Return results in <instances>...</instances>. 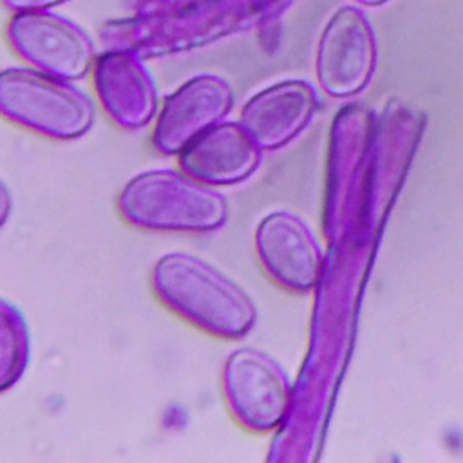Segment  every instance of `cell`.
Here are the masks:
<instances>
[{
  "label": "cell",
  "instance_id": "6da1fadb",
  "mask_svg": "<svg viewBox=\"0 0 463 463\" xmlns=\"http://www.w3.org/2000/svg\"><path fill=\"white\" fill-rule=\"evenodd\" d=\"M293 0H127L130 16L101 31L110 49L165 54L206 45L280 14Z\"/></svg>",
  "mask_w": 463,
  "mask_h": 463
},
{
  "label": "cell",
  "instance_id": "7a4b0ae2",
  "mask_svg": "<svg viewBox=\"0 0 463 463\" xmlns=\"http://www.w3.org/2000/svg\"><path fill=\"white\" fill-rule=\"evenodd\" d=\"M150 282L165 307L206 335L237 340L257 320L251 297L221 269L190 253L159 257Z\"/></svg>",
  "mask_w": 463,
  "mask_h": 463
},
{
  "label": "cell",
  "instance_id": "3957f363",
  "mask_svg": "<svg viewBox=\"0 0 463 463\" xmlns=\"http://www.w3.org/2000/svg\"><path fill=\"white\" fill-rule=\"evenodd\" d=\"M116 208L125 222L148 232L210 233L228 219L219 190L170 168L134 175L121 188Z\"/></svg>",
  "mask_w": 463,
  "mask_h": 463
},
{
  "label": "cell",
  "instance_id": "277c9868",
  "mask_svg": "<svg viewBox=\"0 0 463 463\" xmlns=\"http://www.w3.org/2000/svg\"><path fill=\"white\" fill-rule=\"evenodd\" d=\"M0 116L49 139L87 134L96 119L92 99L71 81L33 67L0 71Z\"/></svg>",
  "mask_w": 463,
  "mask_h": 463
},
{
  "label": "cell",
  "instance_id": "5b68a950",
  "mask_svg": "<svg viewBox=\"0 0 463 463\" xmlns=\"http://www.w3.org/2000/svg\"><path fill=\"white\" fill-rule=\"evenodd\" d=\"M5 38L33 69L67 81L85 78L96 60L90 36L51 11L14 13L5 25Z\"/></svg>",
  "mask_w": 463,
  "mask_h": 463
},
{
  "label": "cell",
  "instance_id": "8992f818",
  "mask_svg": "<svg viewBox=\"0 0 463 463\" xmlns=\"http://www.w3.org/2000/svg\"><path fill=\"white\" fill-rule=\"evenodd\" d=\"M222 394L233 420L250 432L275 430L289 407V382L266 353L241 347L222 367Z\"/></svg>",
  "mask_w": 463,
  "mask_h": 463
},
{
  "label": "cell",
  "instance_id": "52a82bcc",
  "mask_svg": "<svg viewBox=\"0 0 463 463\" xmlns=\"http://www.w3.org/2000/svg\"><path fill=\"white\" fill-rule=\"evenodd\" d=\"M376 42L373 27L356 7H342L322 31L317 51L320 87L335 98L360 92L373 76Z\"/></svg>",
  "mask_w": 463,
  "mask_h": 463
},
{
  "label": "cell",
  "instance_id": "ba28073f",
  "mask_svg": "<svg viewBox=\"0 0 463 463\" xmlns=\"http://www.w3.org/2000/svg\"><path fill=\"white\" fill-rule=\"evenodd\" d=\"M233 107L230 83L217 74H197L168 94L157 110L152 145L163 156H177L192 139L221 123Z\"/></svg>",
  "mask_w": 463,
  "mask_h": 463
},
{
  "label": "cell",
  "instance_id": "9c48e42d",
  "mask_svg": "<svg viewBox=\"0 0 463 463\" xmlns=\"http://www.w3.org/2000/svg\"><path fill=\"white\" fill-rule=\"evenodd\" d=\"M255 253L268 277L288 291H309L318 282V244L293 213L273 212L262 217L255 230Z\"/></svg>",
  "mask_w": 463,
  "mask_h": 463
},
{
  "label": "cell",
  "instance_id": "30bf717a",
  "mask_svg": "<svg viewBox=\"0 0 463 463\" xmlns=\"http://www.w3.org/2000/svg\"><path fill=\"white\" fill-rule=\"evenodd\" d=\"M92 80L103 110L118 127L143 128L157 116L156 83L136 52L110 49L96 56Z\"/></svg>",
  "mask_w": 463,
  "mask_h": 463
},
{
  "label": "cell",
  "instance_id": "8fae6325",
  "mask_svg": "<svg viewBox=\"0 0 463 463\" xmlns=\"http://www.w3.org/2000/svg\"><path fill=\"white\" fill-rule=\"evenodd\" d=\"M260 159L262 150L239 121L210 127L177 154L179 170L213 188L246 181Z\"/></svg>",
  "mask_w": 463,
  "mask_h": 463
},
{
  "label": "cell",
  "instance_id": "7c38bea8",
  "mask_svg": "<svg viewBox=\"0 0 463 463\" xmlns=\"http://www.w3.org/2000/svg\"><path fill=\"white\" fill-rule=\"evenodd\" d=\"M317 105V94L309 83L286 80L253 94L242 105L239 123L260 150H277L307 127Z\"/></svg>",
  "mask_w": 463,
  "mask_h": 463
},
{
  "label": "cell",
  "instance_id": "4fadbf2b",
  "mask_svg": "<svg viewBox=\"0 0 463 463\" xmlns=\"http://www.w3.org/2000/svg\"><path fill=\"white\" fill-rule=\"evenodd\" d=\"M29 329L24 315L0 298V392L13 387L29 364Z\"/></svg>",
  "mask_w": 463,
  "mask_h": 463
},
{
  "label": "cell",
  "instance_id": "5bb4252c",
  "mask_svg": "<svg viewBox=\"0 0 463 463\" xmlns=\"http://www.w3.org/2000/svg\"><path fill=\"white\" fill-rule=\"evenodd\" d=\"M69 0H2V4L13 11V13H22V11H49L56 5H61Z\"/></svg>",
  "mask_w": 463,
  "mask_h": 463
},
{
  "label": "cell",
  "instance_id": "9a60e30c",
  "mask_svg": "<svg viewBox=\"0 0 463 463\" xmlns=\"http://www.w3.org/2000/svg\"><path fill=\"white\" fill-rule=\"evenodd\" d=\"M11 206H13V199L11 194L5 186V183L0 179V228L5 224V221L9 219L11 213Z\"/></svg>",
  "mask_w": 463,
  "mask_h": 463
},
{
  "label": "cell",
  "instance_id": "2e32d148",
  "mask_svg": "<svg viewBox=\"0 0 463 463\" xmlns=\"http://www.w3.org/2000/svg\"><path fill=\"white\" fill-rule=\"evenodd\" d=\"M358 4H364V5H382L385 4L387 0H356Z\"/></svg>",
  "mask_w": 463,
  "mask_h": 463
}]
</instances>
